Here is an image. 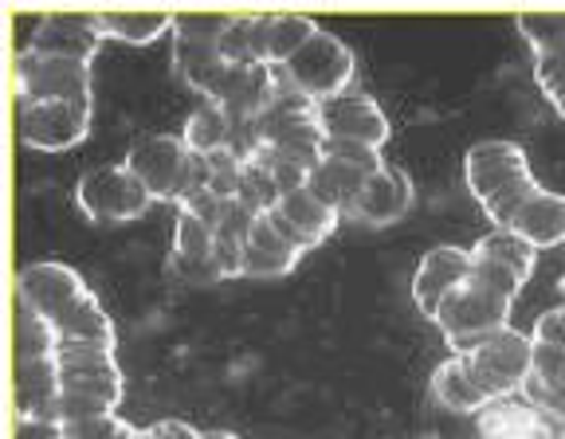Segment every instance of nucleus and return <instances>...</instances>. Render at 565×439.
I'll return each mask as SVG.
<instances>
[{
    "mask_svg": "<svg viewBox=\"0 0 565 439\" xmlns=\"http://www.w3.org/2000/svg\"><path fill=\"white\" fill-rule=\"evenodd\" d=\"M463 181H468L479 208L487 212V220H494V228H511V220L526 208L530 196L542 193L539 176L526 161V150L519 141L503 138L476 141L463 153Z\"/></svg>",
    "mask_w": 565,
    "mask_h": 439,
    "instance_id": "obj_1",
    "label": "nucleus"
},
{
    "mask_svg": "<svg viewBox=\"0 0 565 439\" xmlns=\"http://www.w3.org/2000/svg\"><path fill=\"white\" fill-rule=\"evenodd\" d=\"M55 365H60V393L87 396V400H98L103 408L118 413L126 396V377L118 370L115 345L87 342V338H60Z\"/></svg>",
    "mask_w": 565,
    "mask_h": 439,
    "instance_id": "obj_2",
    "label": "nucleus"
},
{
    "mask_svg": "<svg viewBox=\"0 0 565 439\" xmlns=\"http://www.w3.org/2000/svg\"><path fill=\"white\" fill-rule=\"evenodd\" d=\"M459 361H463L468 377L476 381V388L487 400H511V396L522 393L530 370H534V338L507 325Z\"/></svg>",
    "mask_w": 565,
    "mask_h": 439,
    "instance_id": "obj_3",
    "label": "nucleus"
},
{
    "mask_svg": "<svg viewBox=\"0 0 565 439\" xmlns=\"http://www.w3.org/2000/svg\"><path fill=\"white\" fill-rule=\"evenodd\" d=\"M511 307L514 302L476 287L471 279L463 282V287L440 307V314H436L444 342L451 345V357H463V353H471L476 345H483L491 334L507 330V325H511Z\"/></svg>",
    "mask_w": 565,
    "mask_h": 439,
    "instance_id": "obj_4",
    "label": "nucleus"
},
{
    "mask_svg": "<svg viewBox=\"0 0 565 439\" xmlns=\"http://www.w3.org/2000/svg\"><path fill=\"white\" fill-rule=\"evenodd\" d=\"M75 204H79V212L87 220L122 224V220H138L153 204V196L122 161V165L87 169L79 176V185H75Z\"/></svg>",
    "mask_w": 565,
    "mask_h": 439,
    "instance_id": "obj_5",
    "label": "nucleus"
},
{
    "mask_svg": "<svg viewBox=\"0 0 565 439\" xmlns=\"http://www.w3.org/2000/svg\"><path fill=\"white\" fill-rule=\"evenodd\" d=\"M90 118H95V98L24 103L20 106V141L44 153L75 150V146L87 138Z\"/></svg>",
    "mask_w": 565,
    "mask_h": 439,
    "instance_id": "obj_6",
    "label": "nucleus"
},
{
    "mask_svg": "<svg viewBox=\"0 0 565 439\" xmlns=\"http://www.w3.org/2000/svg\"><path fill=\"white\" fill-rule=\"evenodd\" d=\"M17 98L24 103H63V98H95L90 63L55 60V55H17Z\"/></svg>",
    "mask_w": 565,
    "mask_h": 439,
    "instance_id": "obj_7",
    "label": "nucleus"
},
{
    "mask_svg": "<svg viewBox=\"0 0 565 439\" xmlns=\"http://www.w3.org/2000/svg\"><path fill=\"white\" fill-rule=\"evenodd\" d=\"M291 83L315 103H327L350 90L353 83V52L334 32H318L291 63H287Z\"/></svg>",
    "mask_w": 565,
    "mask_h": 439,
    "instance_id": "obj_8",
    "label": "nucleus"
},
{
    "mask_svg": "<svg viewBox=\"0 0 565 439\" xmlns=\"http://www.w3.org/2000/svg\"><path fill=\"white\" fill-rule=\"evenodd\" d=\"M185 165H189V146L181 133H146L126 153V169L150 189L153 201H169V204L177 201Z\"/></svg>",
    "mask_w": 565,
    "mask_h": 439,
    "instance_id": "obj_9",
    "label": "nucleus"
},
{
    "mask_svg": "<svg viewBox=\"0 0 565 439\" xmlns=\"http://www.w3.org/2000/svg\"><path fill=\"white\" fill-rule=\"evenodd\" d=\"M471 279V251L468 247H456V244H436L420 255V264H416L413 275V302L424 318L440 314L444 302L456 295L463 282Z\"/></svg>",
    "mask_w": 565,
    "mask_h": 439,
    "instance_id": "obj_10",
    "label": "nucleus"
},
{
    "mask_svg": "<svg viewBox=\"0 0 565 439\" xmlns=\"http://www.w3.org/2000/svg\"><path fill=\"white\" fill-rule=\"evenodd\" d=\"M103 40H106V32H103L98 12H63V17L52 12V17L35 20L28 52L55 55V60H75V63H95Z\"/></svg>",
    "mask_w": 565,
    "mask_h": 439,
    "instance_id": "obj_11",
    "label": "nucleus"
},
{
    "mask_svg": "<svg viewBox=\"0 0 565 439\" xmlns=\"http://www.w3.org/2000/svg\"><path fill=\"white\" fill-rule=\"evenodd\" d=\"M318 122L327 141H365V146H385L393 126L388 115L377 106V98L362 95V90H345L338 98L318 103Z\"/></svg>",
    "mask_w": 565,
    "mask_h": 439,
    "instance_id": "obj_12",
    "label": "nucleus"
},
{
    "mask_svg": "<svg viewBox=\"0 0 565 439\" xmlns=\"http://www.w3.org/2000/svg\"><path fill=\"white\" fill-rule=\"evenodd\" d=\"M87 282L75 267L55 264V259H44V264H32L17 275V299H24L28 307H35L40 314L52 322L60 318L71 302H79L87 295Z\"/></svg>",
    "mask_w": 565,
    "mask_h": 439,
    "instance_id": "obj_13",
    "label": "nucleus"
},
{
    "mask_svg": "<svg viewBox=\"0 0 565 439\" xmlns=\"http://www.w3.org/2000/svg\"><path fill=\"white\" fill-rule=\"evenodd\" d=\"M267 220H271V228L279 232L287 244L307 255V251H315L322 239H330V232L338 228L342 216H338L334 208H327L318 196H310V189H299V193L282 196V201L267 212Z\"/></svg>",
    "mask_w": 565,
    "mask_h": 439,
    "instance_id": "obj_14",
    "label": "nucleus"
},
{
    "mask_svg": "<svg viewBox=\"0 0 565 439\" xmlns=\"http://www.w3.org/2000/svg\"><path fill=\"white\" fill-rule=\"evenodd\" d=\"M479 439H565V420L530 408L526 400H491L476 416Z\"/></svg>",
    "mask_w": 565,
    "mask_h": 439,
    "instance_id": "obj_15",
    "label": "nucleus"
},
{
    "mask_svg": "<svg viewBox=\"0 0 565 439\" xmlns=\"http://www.w3.org/2000/svg\"><path fill=\"white\" fill-rule=\"evenodd\" d=\"M413 208V181L401 165H385L381 173H373L365 181V189L353 201L350 216L362 220V224H373V228H388L397 224L405 212Z\"/></svg>",
    "mask_w": 565,
    "mask_h": 439,
    "instance_id": "obj_16",
    "label": "nucleus"
},
{
    "mask_svg": "<svg viewBox=\"0 0 565 439\" xmlns=\"http://www.w3.org/2000/svg\"><path fill=\"white\" fill-rule=\"evenodd\" d=\"M302 251L291 247L279 232L271 228V220L259 216L256 232L244 244V267H239V279H279V275H291L299 267Z\"/></svg>",
    "mask_w": 565,
    "mask_h": 439,
    "instance_id": "obj_17",
    "label": "nucleus"
},
{
    "mask_svg": "<svg viewBox=\"0 0 565 439\" xmlns=\"http://www.w3.org/2000/svg\"><path fill=\"white\" fill-rule=\"evenodd\" d=\"M511 232H519L534 251L565 244V196L550 193V189H542L539 196H530L526 208L511 220Z\"/></svg>",
    "mask_w": 565,
    "mask_h": 439,
    "instance_id": "obj_18",
    "label": "nucleus"
},
{
    "mask_svg": "<svg viewBox=\"0 0 565 439\" xmlns=\"http://www.w3.org/2000/svg\"><path fill=\"white\" fill-rule=\"evenodd\" d=\"M530 408L565 420V353L534 345V370H530L526 385H522Z\"/></svg>",
    "mask_w": 565,
    "mask_h": 439,
    "instance_id": "obj_19",
    "label": "nucleus"
},
{
    "mask_svg": "<svg viewBox=\"0 0 565 439\" xmlns=\"http://www.w3.org/2000/svg\"><path fill=\"white\" fill-rule=\"evenodd\" d=\"M365 181H370V176H365L362 169L345 165V161H338V158H327L310 173L307 189H310V196H318L327 208H334L338 216H342V212L353 208V201H358V193L365 189Z\"/></svg>",
    "mask_w": 565,
    "mask_h": 439,
    "instance_id": "obj_20",
    "label": "nucleus"
},
{
    "mask_svg": "<svg viewBox=\"0 0 565 439\" xmlns=\"http://www.w3.org/2000/svg\"><path fill=\"white\" fill-rule=\"evenodd\" d=\"M318 32H322V28H318L310 17H302V12H275V17H267V28H264L267 63L287 67V63H291Z\"/></svg>",
    "mask_w": 565,
    "mask_h": 439,
    "instance_id": "obj_21",
    "label": "nucleus"
},
{
    "mask_svg": "<svg viewBox=\"0 0 565 439\" xmlns=\"http://www.w3.org/2000/svg\"><path fill=\"white\" fill-rule=\"evenodd\" d=\"M433 396L444 408H451V413H459V416H479L487 405H491V400L476 388V381L468 377V370H463V361L459 357L440 361V365L433 370Z\"/></svg>",
    "mask_w": 565,
    "mask_h": 439,
    "instance_id": "obj_22",
    "label": "nucleus"
},
{
    "mask_svg": "<svg viewBox=\"0 0 565 439\" xmlns=\"http://www.w3.org/2000/svg\"><path fill=\"white\" fill-rule=\"evenodd\" d=\"M52 330H55V338H87V342L118 345L115 322H110V314L103 310V302L95 299V290H87L79 302H71L60 318H52Z\"/></svg>",
    "mask_w": 565,
    "mask_h": 439,
    "instance_id": "obj_23",
    "label": "nucleus"
},
{
    "mask_svg": "<svg viewBox=\"0 0 565 439\" xmlns=\"http://www.w3.org/2000/svg\"><path fill=\"white\" fill-rule=\"evenodd\" d=\"M471 255H479V259H491V264L507 267V271H514L522 282H530V275H534V264H539V251H534V247H530L526 239H522L519 232H511V228L487 232L483 239H476Z\"/></svg>",
    "mask_w": 565,
    "mask_h": 439,
    "instance_id": "obj_24",
    "label": "nucleus"
},
{
    "mask_svg": "<svg viewBox=\"0 0 565 439\" xmlns=\"http://www.w3.org/2000/svg\"><path fill=\"white\" fill-rule=\"evenodd\" d=\"M106 40H122V44H153L158 35L173 28V12H98Z\"/></svg>",
    "mask_w": 565,
    "mask_h": 439,
    "instance_id": "obj_25",
    "label": "nucleus"
},
{
    "mask_svg": "<svg viewBox=\"0 0 565 439\" xmlns=\"http://www.w3.org/2000/svg\"><path fill=\"white\" fill-rule=\"evenodd\" d=\"M185 146L193 153H216L228 146L232 138V115L216 103H201L193 115L185 118V130H181Z\"/></svg>",
    "mask_w": 565,
    "mask_h": 439,
    "instance_id": "obj_26",
    "label": "nucleus"
},
{
    "mask_svg": "<svg viewBox=\"0 0 565 439\" xmlns=\"http://www.w3.org/2000/svg\"><path fill=\"white\" fill-rule=\"evenodd\" d=\"M55 330L35 307H28L24 299H17V365L24 361H44L55 357Z\"/></svg>",
    "mask_w": 565,
    "mask_h": 439,
    "instance_id": "obj_27",
    "label": "nucleus"
},
{
    "mask_svg": "<svg viewBox=\"0 0 565 439\" xmlns=\"http://www.w3.org/2000/svg\"><path fill=\"white\" fill-rule=\"evenodd\" d=\"M519 32L534 47V55L565 60V12H522Z\"/></svg>",
    "mask_w": 565,
    "mask_h": 439,
    "instance_id": "obj_28",
    "label": "nucleus"
},
{
    "mask_svg": "<svg viewBox=\"0 0 565 439\" xmlns=\"http://www.w3.org/2000/svg\"><path fill=\"white\" fill-rule=\"evenodd\" d=\"M216 232L196 216L193 208H177V228H173V255L185 264H209Z\"/></svg>",
    "mask_w": 565,
    "mask_h": 439,
    "instance_id": "obj_29",
    "label": "nucleus"
},
{
    "mask_svg": "<svg viewBox=\"0 0 565 439\" xmlns=\"http://www.w3.org/2000/svg\"><path fill=\"white\" fill-rule=\"evenodd\" d=\"M232 20L221 12H173V40H193V44H221L228 35Z\"/></svg>",
    "mask_w": 565,
    "mask_h": 439,
    "instance_id": "obj_30",
    "label": "nucleus"
},
{
    "mask_svg": "<svg viewBox=\"0 0 565 439\" xmlns=\"http://www.w3.org/2000/svg\"><path fill=\"white\" fill-rule=\"evenodd\" d=\"M209 158V193L224 196V201H236L239 196V185H244V161L224 146L216 153H204Z\"/></svg>",
    "mask_w": 565,
    "mask_h": 439,
    "instance_id": "obj_31",
    "label": "nucleus"
},
{
    "mask_svg": "<svg viewBox=\"0 0 565 439\" xmlns=\"http://www.w3.org/2000/svg\"><path fill=\"white\" fill-rule=\"evenodd\" d=\"M471 282H476V287H483V290H491V295H499V299H507V302L519 299L522 287H526V282H522L514 271L491 264V259H479V255H471Z\"/></svg>",
    "mask_w": 565,
    "mask_h": 439,
    "instance_id": "obj_32",
    "label": "nucleus"
},
{
    "mask_svg": "<svg viewBox=\"0 0 565 439\" xmlns=\"http://www.w3.org/2000/svg\"><path fill=\"white\" fill-rule=\"evenodd\" d=\"M327 158H338V161H345V165L362 169L365 176L381 173V169L388 165L377 146H365V141H327Z\"/></svg>",
    "mask_w": 565,
    "mask_h": 439,
    "instance_id": "obj_33",
    "label": "nucleus"
},
{
    "mask_svg": "<svg viewBox=\"0 0 565 439\" xmlns=\"http://www.w3.org/2000/svg\"><path fill=\"white\" fill-rule=\"evenodd\" d=\"M126 428V420L118 413L90 416L79 424H63V439H118V431Z\"/></svg>",
    "mask_w": 565,
    "mask_h": 439,
    "instance_id": "obj_34",
    "label": "nucleus"
},
{
    "mask_svg": "<svg viewBox=\"0 0 565 439\" xmlns=\"http://www.w3.org/2000/svg\"><path fill=\"white\" fill-rule=\"evenodd\" d=\"M209 264L216 267V279L221 282L239 279V267H244V244H239V239H228V236H216Z\"/></svg>",
    "mask_w": 565,
    "mask_h": 439,
    "instance_id": "obj_35",
    "label": "nucleus"
},
{
    "mask_svg": "<svg viewBox=\"0 0 565 439\" xmlns=\"http://www.w3.org/2000/svg\"><path fill=\"white\" fill-rule=\"evenodd\" d=\"M534 345L565 353V307H554L534 322Z\"/></svg>",
    "mask_w": 565,
    "mask_h": 439,
    "instance_id": "obj_36",
    "label": "nucleus"
},
{
    "mask_svg": "<svg viewBox=\"0 0 565 439\" xmlns=\"http://www.w3.org/2000/svg\"><path fill=\"white\" fill-rule=\"evenodd\" d=\"M256 220H259V212H252L247 204L232 201L228 216H224V224L216 228V236H228V239H239V244H247V239H252V232H256Z\"/></svg>",
    "mask_w": 565,
    "mask_h": 439,
    "instance_id": "obj_37",
    "label": "nucleus"
},
{
    "mask_svg": "<svg viewBox=\"0 0 565 439\" xmlns=\"http://www.w3.org/2000/svg\"><path fill=\"white\" fill-rule=\"evenodd\" d=\"M17 439H63V424H55V420H17Z\"/></svg>",
    "mask_w": 565,
    "mask_h": 439,
    "instance_id": "obj_38",
    "label": "nucleus"
},
{
    "mask_svg": "<svg viewBox=\"0 0 565 439\" xmlns=\"http://www.w3.org/2000/svg\"><path fill=\"white\" fill-rule=\"evenodd\" d=\"M150 439H201V431L185 420H158L150 428Z\"/></svg>",
    "mask_w": 565,
    "mask_h": 439,
    "instance_id": "obj_39",
    "label": "nucleus"
},
{
    "mask_svg": "<svg viewBox=\"0 0 565 439\" xmlns=\"http://www.w3.org/2000/svg\"><path fill=\"white\" fill-rule=\"evenodd\" d=\"M201 439H239L236 431H221V428H212V431H201Z\"/></svg>",
    "mask_w": 565,
    "mask_h": 439,
    "instance_id": "obj_40",
    "label": "nucleus"
},
{
    "mask_svg": "<svg viewBox=\"0 0 565 439\" xmlns=\"http://www.w3.org/2000/svg\"><path fill=\"white\" fill-rule=\"evenodd\" d=\"M550 106H554L557 115L565 118V90H557V95H550Z\"/></svg>",
    "mask_w": 565,
    "mask_h": 439,
    "instance_id": "obj_41",
    "label": "nucleus"
},
{
    "mask_svg": "<svg viewBox=\"0 0 565 439\" xmlns=\"http://www.w3.org/2000/svg\"><path fill=\"white\" fill-rule=\"evenodd\" d=\"M562 290H565V279H562Z\"/></svg>",
    "mask_w": 565,
    "mask_h": 439,
    "instance_id": "obj_42",
    "label": "nucleus"
}]
</instances>
